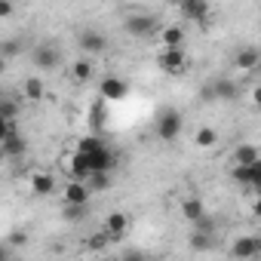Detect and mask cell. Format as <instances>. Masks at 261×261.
Wrapping results in <instances>:
<instances>
[{
	"label": "cell",
	"instance_id": "obj_1",
	"mask_svg": "<svg viewBox=\"0 0 261 261\" xmlns=\"http://www.w3.org/2000/svg\"><path fill=\"white\" fill-rule=\"evenodd\" d=\"M181 126H185V120H181V114L175 111V108H166V111H160V117H157V139L160 142H175L178 136H181Z\"/></svg>",
	"mask_w": 261,
	"mask_h": 261
},
{
	"label": "cell",
	"instance_id": "obj_2",
	"mask_svg": "<svg viewBox=\"0 0 261 261\" xmlns=\"http://www.w3.org/2000/svg\"><path fill=\"white\" fill-rule=\"evenodd\" d=\"M31 62H34V68H40V71H56V68L62 65V49H59L56 43H37V46L31 49Z\"/></svg>",
	"mask_w": 261,
	"mask_h": 261
},
{
	"label": "cell",
	"instance_id": "obj_3",
	"mask_svg": "<svg viewBox=\"0 0 261 261\" xmlns=\"http://www.w3.org/2000/svg\"><path fill=\"white\" fill-rule=\"evenodd\" d=\"M123 28H126V34H133V37H151L157 31V19L151 13H129L123 19Z\"/></svg>",
	"mask_w": 261,
	"mask_h": 261
},
{
	"label": "cell",
	"instance_id": "obj_4",
	"mask_svg": "<svg viewBox=\"0 0 261 261\" xmlns=\"http://www.w3.org/2000/svg\"><path fill=\"white\" fill-rule=\"evenodd\" d=\"M157 68L169 77H178V74L188 71V53L185 49H163L157 56Z\"/></svg>",
	"mask_w": 261,
	"mask_h": 261
},
{
	"label": "cell",
	"instance_id": "obj_5",
	"mask_svg": "<svg viewBox=\"0 0 261 261\" xmlns=\"http://www.w3.org/2000/svg\"><path fill=\"white\" fill-rule=\"evenodd\" d=\"M98 95H101L105 101H123V98L129 95V83H126L123 77L108 74V77L98 80Z\"/></svg>",
	"mask_w": 261,
	"mask_h": 261
},
{
	"label": "cell",
	"instance_id": "obj_6",
	"mask_svg": "<svg viewBox=\"0 0 261 261\" xmlns=\"http://www.w3.org/2000/svg\"><path fill=\"white\" fill-rule=\"evenodd\" d=\"M178 13H181L188 22L206 25L209 16H212V4H209V0H185V4H178Z\"/></svg>",
	"mask_w": 261,
	"mask_h": 261
},
{
	"label": "cell",
	"instance_id": "obj_7",
	"mask_svg": "<svg viewBox=\"0 0 261 261\" xmlns=\"http://www.w3.org/2000/svg\"><path fill=\"white\" fill-rule=\"evenodd\" d=\"M77 46H80L83 53H89V56H98V53L108 49V37H105L98 28H83V31L77 34Z\"/></svg>",
	"mask_w": 261,
	"mask_h": 261
},
{
	"label": "cell",
	"instance_id": "obj_8",
	"mask_svg": "<svg viewBox=\"0 0 261 261\" xmlns=\"http://www.w3.org/2000/svg\"><path fill=\"white\" fill-rule=\"evenodd\" d=\"M230 255L237 261H252L261 255V237H237L230 246Z\"/></svg>",
	"mask_w": 261,
	"mask_h": 261
},
{
	"label": "cell",
	"instance_id": "obj_9",
	"mask_svg": "<svg viewBox=\"0 0 261 261\" xmlns=\"http://www.w3.org/2000/svg\"><path fill=\"white\" fill-rule=\"evenodd\" d=\"M68 175H71V181H89V178H92V163H89V157L80 154V151H74L71 160H68Z\"/></svg>",
	"mask_w": 261,
	"mask_h": 261
},
{
	"label": "cell",
	"instance_id": "obj_10",
	"mask_svg": "<svg viewBox=\"0 0 261 261\" xmlns=\"http://www.w3.org/2000/svg\"><path fill=\"white\" fill-rule=\"evenodd\" d=\"M89 194L92 191H89L86 181H68L62 200H65V206H89Z\"/></svg>",
	"mask_w": 261,
	"mask_h": 261
},
{
	"label": "cell",
	"instance_id": "obj_11",
	"mask_svg": "<svg viewBox=\"0 0 261 261\" xmlns=\"http://www.w3.org/2000/svg\"><path fill=\"white\" fill-rule=\"evenodd\" d=\"M126 230H129V215L126 212H111L105 218V233L111 237V243H120L126 237Z\"/></svg>",
	"mask_w": 261,
	"mask_h": 261
},
{
	"label": "cell",
	"instance_id": "obj_12",
	"mask_svg": "<svg viewBox=\"0 0 261 261\" xmlns=\"http://www.w3.org/2000/svg\"><path fill=\"white\" fill-rule=\"evenodd\" d=\"M86 157H89V163H92V175H95V172H111V169L117 166V154H114L108 145H105L101 151H95V154H86Z\"/></svg>",
	"mask_w": 261,
	"mask_h": 261
},
{
	"label": "cell",
	"instance_id": "obj_13",
	"mask_svg": "<svg viewBox=\"0 0 261 261\" xmlns=\"http://www.w3.org/2000/svg\"><path fill=\"white\" fill-rule=\"evenodd\" d=\"M258 62H261V53H258L255 46H240V49H237V56H233L237 71H255V68H258Z\"/></svg>",
	"mask_w": 261,
	"mask_h": 261
},
{
	"label": "cell",
	"instance_id": "obj_14",
	"mask_svg": "<svg viewBox=\"0 0 261 261\" xmlns=\"http://www.w3.org/2000/svg\"><path fill=\"white\" fill-rule=\"evenodd\" d=\"M160 37H163V49H181L185 46V28L181 25H163Z\"/></svg>",
	"mask_w": 261,
	"mask_h": 261
},
{
	"label": "cell",
	"instance_id": "obj_15",
	"mask_svg": "<svg viewBox=\"0 0 261 261\" xmlns=\"http://www.w3.org/2000/svg\"><path fill=\"white\" fill-rule=\"evenodd\" d=\"M215 83V92H218V101H237L240 98V83L233 77H218L212 80Z\"/></svg>",
	"mask_w": 261,
	"mask_h": 261
},
{
	"label": "cell",
	"instance_id": "obj_16",
	"mask_svg": "<svg viewBox=\"0 0 261 261\" xmlns=\"http://www.w3.org/2000/svg\"><path fill=\"white\" fill-rule=\"evenodd\" d=\"M56 191V178L49 172H31V194L34 197H49Z\"/></svg>",
	"mask_w": 261,
	"mask_h": 261
},
{
	"label": "cell",
	"instance_id": "obj_17",
	"mask_svg": "<svg viewBox=\"0 0 261 261\" xmlns=\"http://www.w3.org/2000/svg\"><path fill=\"white\" fill-rule=\"evenodd\" d=\"M0 148H4V154H7V157H22V154L28 151V139H25L22 133H16V136L0 139Z\"/></svg>",
	"mask_w": 261,
	"mask_h": 261
},
{
	"label": "cell",
	"instance_id": "obj_18",
	"mask_svg": "<svg viewBox=\"0 0 261 261\" xmlns=\"http://www.w3.org/2000/svg\"><path fill=\"white\" fill-rule=\"evenodd\" d=\"M181 215L191 221V224H197L200 218H206V209H203V200L200 197H185L181 200Z\"/></svg>",
	"mask_w": 261,
	"mask_h": 261
},
{
	"label": "cell",
	"instance_id": "obj_19",
	"mask_svg": "<svg viewBox=\"0 0 261 261\" xmlns=\"http://www.w3.org/2000/svg\"><path fill=\"white\" fill-rule=\"evenodd\" d=\"M22 95H25L28 101H40V98L46 95L43 80H40V77H25V83H22Z\"/></svg>",
	"mask_w": 261,
	"mask_h": 261
},
{
	"label": "cell",
	"instance_id": "obj_20",
	"mask_svg": "<svg viewBox=\"0 0 261 261\" xmlns=\"http://www.w3.org/2000/svg\"><path fill=\"white\" fill-rule=\"evenodd\" d=\"M261 157H258V148L255 145H240L233 151V166H255Z\"/></svg>",
	"mask_w": 261,
	"mask_h": 261
},
{
	"label": "cell",
	"instance_id": "obj_21",
	"mask_svg": "<svg viewBox=\"0 0 261 261\" xmlns=\"http://www.w3.org/2000/svg\"><path fill=\"white\" fill-rule=\"evenodd\" d=\"M194 145L203 148V151H206V148H215V145H218V133H215L212 126H200L197 136H194Z\"/></svg>",
	"mask_w": 261,
	"mask_h": 261
},
{
	"label": "cell",
	"instance_id": "obj_22",
	"mask_svg": "<svg viewBox=\"0 0 261 261\" xmlns=\"http://www.w3.org/2000/svg\"><path fill=\"white\" fill-rule=\"evenodd\" d=\"M92 74H95V68H92V62H89V59H77V62H74V68H71V77H74L77 83L92 80Z\"/></svg>",
	"mask_w": 261,
	"mask_h": 261
},
{
	"label": "cell",
	"instance_id": "obj_23",
	"mask_svg": "<svg viewBox=\"0 0 261 261\" xmlns=\"http://www.w3.org/2000/svg\"><path fill=\"white\" fill-rule=\"evenodd\" d=\"M212 243H215V237L200 233V230H191V237H188V246H191L194 252H209V249H212Z\"/></svg>",
	"mask_w": 261,
	"mask_h": 261
},
{
	"label": "cell",
	"instance_id": "obj_24",
	"mask_svg": "<svg viewBox=\"0 0 261 261\" xmlns=\"http://www.w3.org/2000/svg\"><path fill=\"white\" fill-rule=\"evenodd\" d=\"M105 148V139L101 136H83L80 142H77V151L80 154H95V151H101Z\"/></svg>",
	"mask_w": 261,
	"mask_h": 261
},
{
	"label": "cell",
	"instance_id": "obj_25",
	"mask_svg": "<svg viewBox=\"0 0 261 261\" xmlns=\"http://www.w3.org/2000/svg\"><path fill=\"white\" fill-rule=\"evenodd\" d=\"M233 181H240V185H246V188H252L255 185V166H233Z\"/></svg>",
	"mask_w": 261,
	"mask_h": 261
},
{
	"label": "cell",
	"instance_id": "obj_26",
	"mask_svg": "<svg viewBox=\"0 0 261 261\" xmlns=\"http://www.w3.org/2000/svg\"><path fill=\"white\" fill-rule=\"evenodd\" d=\"M16 114H19V105L7 95V98H0V120H16Z\"/></svg>",
	"mask_w": 261,
	"mask_h": 261
},
{
	"label": "cell",
	"instance_id": "obj_27",
	"mask_svg": "<svg viewBox=\"0 0 261 261\" xmlns=\"http://www.w3.org/2000/svg\"><path fill=\"white\" fill-rule=\"evenodd\" d=\"M101 105H105V98H98V101L92 105V111H89V126H92V129H101V123H105V108H101Z\"/></svg>",
	"mask_w": 261,
	"mask_h": 261
},
{
	"label": "cell",
	"instance_id": "obj_28",
	"mask_svg": "<svg viewBox=\"0 0 261 261\" xmlns=\"http://www.w3.org/2000/svg\"><path fill=\"white\" fill-rule=\"evenodd\" d=\"M111 188V172H95L89 178V191H108Z\"/></svg>",
	"mask_w": 261,
	"mask_h": 261
},
{
	"label": "cell",
	"instance_id": "obj_29",
	"mask_svg": "<svg viewBox=\"0 0 261 261\" xmlns=\"http://www.w3.org/2000/svg\"><path fill=\"white\" fill-rule=\"evenodd\" d=\"M200 101H203V105H212V101H218V92H215V83H206V86L200 89Z\"/></svg>",
	"mask_w": 261,
	"mask_h": 261
},
{
	"label": "cell",
	"instance_id": "obj_30",
	"mask_svg": "<svg viewBox=\"0 0 261 261\" xmlns=\"http://www.w3.org/2000/svg\"><path fill=\"white\" fill-rule=\"evenodd\" d=\"M62 215H65L68 221H80V218L86 215V206H65V209H62Z\"/></svg>",
	"mask_w": 261,
	"mask_h": 261
},
{
	"label": "cell",
	"instance_id": "obj_31",
	"mask_svg": "<svg viewBox=\"0 0 261 261\" xmlns=\"http://www.w3.org/2000/svg\"><path fill=\"white\" fill-rule=\"evenodd\" d=\"M194 230H200V233H209V237H215V221L206 215V218H200L197 224H194Z\"/></svg>",
	"mask_w": 261,
	"mask_h": 261
},
{
	"label": "cell",
	"instance_id": "obj_32",
	"mask_svg": "<svg viewBox=\"0 0 261 261\" xmlns=\"http://www.w3.org/2000/svg\"><path fill=\"white\" fill-rule=\"evenodd\" d=\"M28 243V233L25 230H13L10 237H7V246H13V249H19V246H25Z\"/></svg>",
	"mask_w": 261,
	"mask_h": 261
},
{
	"label": "cell",
	"instance_id": "obj_33",
	"mask_svg": "<svg viewBox=\"0 0 261 261\" xmlns=\"http://www.w3.org/2000/svg\"><path fill=\"white\" fill-rule=\"evenodd\" d=\"M108 243H111V237H108V233H95V237H89V249H95V252H98V249H105Z\"/></svg>",
	"mask_w": 261,
	"mask_h": 261
},
{
	"label": "cell",
	"instance_id": "obj_34",
	"mask_svg": "<svg viewBox=\"0 0 261 261\" xmlns=\"http://www.w3.org/2000/svg\"><path fill=\"white\" fill-rule=\"evenodd\" d=\"M16 53H19V40H4V56L13 59Z\"/></svg>",
	"mask_w": 261,
	"mask_h": 261
},
{
	"label": "cell",
	"instance_id": "obj_35",
	"mask_svg": "<svg viewBox=\"0 0 261 261\" xmlns=\"http://www.w3.org/2000/svg\"><path fill=\"white\" fill-rule=\"evenodd\" d=\"M120 261H148V258H145L142 252H126V255H123Z\"/></svg>",
	"mask_w": 261,
	"mask_h": 261
},
{
	"label": "cell",
	"instance_id": "obj_36",
	"mask_svg": "<svg viewBox=\"0 0 261 261\" xmlns=\"http://www.w3.org/2000/svg\"><path fill=\"white\" fill-rule=\"evenodd\" d=\"M252 105H255V108H261V83L252 89Z\"/></svg>",
	"mask_w": 261,
	"mask_h": 261
},
{
	"label": "cell",
	"instance_id": "obj_37",
	"mask_svg": "<svg viewBox=\"0 0 261 261\" xmlns=\"http://www.w3.org/2000/svg\"><path fill=\"white\" fill-rule=\"evenodd\" d=\"M13 16V4H0V19H10Z\"/></svg>",
	"mask_w": 261,
	"mask_h": 261
},
{
	"label": "cell",
	"instance_id": "obj_38",
	"mask_svg": "<svg viewBox=\"0 0 261 261\" xmlns=\"http://www.w3.org/2000/svg\"><path fill=\"white\" fill-rule=\"evenodd\" d=\"M252 209H255V215L261 218V197H255V206H252Z\"/></svg>",
	"mask_w": 261,
	"mask_h": 261
},
{
	"label": "cell",
	"instance_id": "obj_39",
	"mask_svg": "<svg viewBox=\"0 0 261 261\" xmlns=\"http://www.w3.org/2000/svg\"><path fill=\"white\" fill-rule=\"evenodd\" d=\"M255 74H258V77H261V62H258V68H255Z\"/></svg>",
	"mask_w": 261,
	"mask_h": 261
},
{
	"label": "cell",
	"instance_id": "obj_40",
	"mask_svg": "<svg viewBox=\"0 0 261 261\" xmlns=\"http://www.w3.org/2000/svg\"><path fill=\"white\" fill-rule=\"evenodd\" d=\"M92 261H111V258H92Z\"/></svg>",
	"mask_w": 261,
	"mask_h": 261
}]
</instances>
